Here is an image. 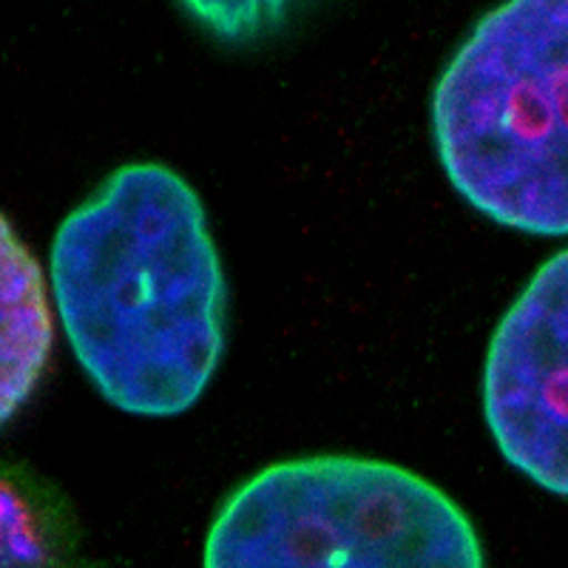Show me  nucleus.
I'll return each instance as SVG.
<instances>
[{
	"label": "nucleus",
	"instance_id": "20e7f679",
	"mask_svg": "<svg viewBox=\"0 0 568 568\" xmlns=\"http://www.w3.org/2000/svg\"><path fill=\"white\" fill-rule=\"evenodd\" d=\"M484 415L517 471L568 497V247L537 267L497 324Z\"/></svg>",
	"mask_w": 568,
	"mask_h": 568
},
{
	"label": "nucleus",
	"instance_id": "f03ea898",
	"mask_svg": "<svg viewBox=\"0 0 568 568\" xmlns=\"http://www.w3.org/2000/svg\"><path fill=\"white\" fill-rule=\"evenodd\" d=\"M446 180L486 220L568 236V0H504L440 71Z\"/></svg>",
	"mask_w": 568,
	"mask_h": 568
},
{
	"label": "nucleus",
	"instance_id": "6e6552de",
	"mask_svg": "<svg viewBox=\"0 0 568 568\" xmlns=\"http://www.w3.org/2000/svg\"><path fill=\"white\" fill-rule=\"evenodd\" d=\"M58 568H100V566H89V562H80V560H69V562H63V566H58Z\"/></svg>",
	"mask_w": 568,
	"mask_h": 568
},
{
	"label": "nucleus",
	"instance_id": "7ed1b4c3",
	"mask_svg": "<svg viewBox=\"0 0 568 568\" xmlns=\"http://www.w3.org/2000/svg\"><path fill=\"white\" fill-rule=\"evenodd\" d=\"M205 568H486L453 497L398 464L282 460L225 497Z\"/></svg>",
	"mask_w": 568,
	"mask_h": 568
},
{
	"label": "nucleus",
	"instance_id": "39448f33",
	"mask_svg": "<svg viewBox=\"0 0 568 568\" xmlns=\"http://www.w3.org/2000/svg\"><path fill=\"white\" fill-rule=\"evenodd\" d=\"M52 347L54 313L43 267L0 213V426L32 398Z\"/></svg>",
	"mask_w": 568,
	"mask_h": 568
},
{
	"label": "nucleus",
	"instance_id": "0eeeda50",
	"mask_svg": "<svg viewBox=\"0 0 568 568\" xmlns=\"http://www.w3.org/2000/svg\"><path fill=\"white\" fill-rule=\"evenodd\" d=\"M191 18L213 38L247 43L278 27L293 0H180Z\"/></svg>",
	"mask_w": 568,
	"mask_h": 568
},
{
	"label": "nucleus",
	"instance_id": "f257e3e1",
	"mask_svg": "<svg viewBox=\"0 0 568 568\" xmlns=\"http://www.w3.org/2000/svg\"><path fill=\"white\" fill-rule=\"evenodd\" d=\"M49 282L71 353L140 418L194 407L225 353L227 284L200 194L131 162L60 222Z\"/></svg>",
	"mask_w": 568,
	"mask_h": 568
},
{
	"label": "nucleus",
	"instance_id": "423d86ee",
	"mask_svg": "<svg viewBox=\"0 0 568 568\" xmlns=\"http://www.w3.org/2000/svg\"><path fill=\"white\" fill-rule=\"evenodd\" d=\"M69 560L71 535L58 504L0 469V568H58Z\"/></svg>",
	"mask_w": 568,
	"mask_h": 568
}]
</instances>
